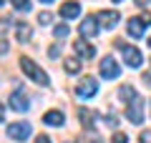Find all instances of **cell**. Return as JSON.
Segmentation results:
<instances>
[{"instance_id":"obj_1","label":"cell","mask_w":151,"mask_h":143,"mask_svg":"<svg viewBox=\"0 0 151 143\" xmlns=\"http://www.w3.org/2000/svg\"><path fill=\"white\" fill-rule=\"evenodd\" d=\"M20 68H23V73H25L28 78H33L35 83H40V85H48V83H50V80H48V75H45V70L40 68V65H38L35 60L25 58V55L20 58Z\"/></svg>"},{"instance_id":"obj_2","label":"cell","mask_w":151,"mask_h":143,"mask_svg":"<svg viewBox=\"0 0 151 143\" xmlns=\"http://www.w3.org/2000/svg\"><path fill=\"white\" fill-rule=\"evenodd\" d=\"M126 118H129L134 126H141V123H144V98H141V95H136V98H131V101L126 103Z\"/></svg>"},{"instance_id":"obj_3","label":"cell","mask_w":151,"mask_h":143,"mask_svg":"<svg viewBox=\"0 0 151 143\" xmlns=\"http://www.w3.org/2000/svg\"><path fill=\"white\" fill-rule=\"evenodd\" d=\"M116 45L121 48V53H124V60H126V65L129 68H141V63H144V55H141V50L139 48H134V45H126V43H116Z\"/></svg>"},{"instance_id":"obj_4","label":"cell","mask_w":151,"mask_h":143,"mask_svg":"<svg viewBox=\"0 0 151 143\" xmlns=\"http://www.w3.org/2000/svg\"><path fill=\"white\" fill-rule=\"evenodd\" d=\"M30 133H33V128H30L28 121H18V123H10L8 126V138L10 141H25Z\"/></svg>"},{"instance_id":"obj_5","label":"cell","mask_w":151,"mask_h":143,"mask_svg":"<svg viewBox=\"0 0 151 143\" xmlns=\"http://www.w3.org/2000/svg\"><path fill=\"white\" fill-rule=\"evenodd\" d=\"M96 93H98V80L96 78L78 80V85H76V95H78V98H93Z\"/></svg>"},{"instance_id":"obj_6","label":"cell","mask_w":151,"mask_h":143,"mask_svg":"<svg viewBox=\"0 0 151 143\" xmlns=\"http://www.w3.org/2000/svg\"><path fill=\"white\" fill-rule=\"evenodd\" d=\"M101 75L106 80H111V78H119L121 75V68H119V63L111 58V55H106V58L101 60Z\"/></svg>"},{"instance_id":"obj_7","label":"cell","mask_w":151,"mask_h":143,"mask_svg":"<svg viewBox=\"0 0 151 143\" xmlns=\"http://www.w3.org/2000/svg\"><path fill=\"white\" fill-rule=\"evenodd\" d=\"M10 108H13V111H18V113H25L28 108H30V103H28L25 90H23V88H18L15 93L10 95Z\"/></svg>"},{"instance_id":"obj_8","label":"cell","mask_w":151,"mask_h":143,"mask_svg":"<svg viewBox=\"0 0 151 143\" xmlns=\"http://www.w3.org/2000/svg\"><path fill=\"white\" fill-rule=\"evenodd\" d=\"M96 20L101 23L103 28H108V30H111V28H116V25H119L121 15H119V13H116V10H101V13H98V15H96Z\"/></svg>"},{"instance_id":"obj_9","label":"cell","mask_w":151,"mask_h":143,"mask_svg":"<svg viewBox=\"0 0 151 143\" xmlns=\"http://www.w3.org/2000/svg\"><path fill=\"white\" fill-rule=\"evenodd\" d=\"M73 50H76V55L83 58V60H91L93 55H96V48H93L91 43H86V38H83V40H76L73 43Z\"/></svg>"},{"instance_id":"obj_10","label":"cell","mask_w":151,"mask_h":143,"mask_svg":"<svg viewBox=\"0 0 151 143\" xmlns=\"http://www.w3.org/2000/svg\"><path fill=\"white\" fill-rule=\"evenodd\" d=\"M96 33H98V20H96V18L88 15L86 20H81V35L86 38V40H88V38H96Z\"/></svg>"},{"instance_id":"obj_11","label":"cell","mask_w":151,"mask_h":143,"mask_svg":"<svg viewBox=\"0 0 151 143\" xmlns=\"http://www.w3.org/2000/svg\"><path fill=\"white\" fill-rule=\"evenodd\" d=\"M78 13H81V5H78L76 0H68V3H63V5H60V15H63L65 20L78 18Z\"/></svg>"},{"instance_id":"obj_12","label":"cell","mask_w":151,"mask_h":143,"mask_svg":"<svg viewBox=\"0 0 151 143\" xmlns=\"http://www.w3.org/2000/svg\"><path fill=\"white\" fill-rule=\"evenodd\" d=\"M15 35H18V43H30L33 30H30V25H28L25 20H18L15 23Z\"/></svg>"},{"instance_id":"obj_13","label":"cell","mask_w":151,"mask_h":143,"mask_svg":"<svg viewBox=\"0 0 151 143\" xmlns=\"http://www.w3.org/2000/svg\"><path fill=\"white\" fill-rule=\"evenodd\" d=\"M144 20H141V18H131L129 20V25H126V30H129V35L131 38H141L144 35Z\"/></svg>"},{"instance_id":"obj_14","label":"cell","mask_w":151,"mask_h":143,"mask_svg":"<svg viewBox=\"0 0 151 143\" xmlns=\"http://www.w3.org/2000/svg\"><path fill=\"white\" fill-rule=\"evenodd\" d=\"M43 123H45V126H55V128L63 126V113H60V111H48L43 116Z\"/></svg>"},{"instance_id":"obj_15","label":"cell","mask_w":151,"mask_h":143,"mask_svg":"<svg viewBox=\"0 0 151 143\" xmlns=\"http://www.w3.org/2000/svg\"><path fill=\"white\" fill-rule=\"evenodd\" d=\"M78 118H81V123L86 128H93V123H96V113L88 111V108H81V111H78Z\"/></svg>"},{"instance_id":"obj_16","label":"cell","mask_w":151,"mask_h":143,"mask_svg":"<svg viewBox=\"0 0 151 143\" xmlns=\"http://www.w3.org/2000/svg\"><path fill=\"white\" fill-rule=\"evenodd\" d=\"M119 98H121V101H124V103H129L131 98H136V90L131 88L129 83H126V85H121V88H119Z\"/></svg>"},{"instance_id":"obj_17","label":"cell","mask_w":151,"mask_h":143,"mask_svg":"<svg viewBox=\"0 0 151 143\" xmlns=\"http://www.w3.org/2000/svg\"><path fill=\"white\" fill-rule=\"evenodd\" d=\"M63 68H65V73H78V70H81V60H65L63 63Z\"/></svg>"},{"instance_id":"obj_18","label":"cell","mask_w":151,"mask_h":143,"mask_svg":"<svg viewBox=\"0 0 151 143\" xmlns=\"http://www.w3.org/2000/svg\"><path fill=\"white\" fill-rule=\"evenodd\" d=\"M13 8H15V10H28L30 3H28V0H13Z\"/></svg>"},{"instance_id":"obj_19","label":"cell","mask_w":151,"mask_h":143,"mask_svg":"<svg viewBox=\"0 0 151 143\" xmlns=\"http://www.w3.org/2000/svg\"><path fill=\"white\" fill-rule=\"evenodd\" d=\"M55 38H65V35H68V25H55Z\"/></svg>"},{"instance_id":"obj_20","label":"cell","mask_w":151,"mask_h":143,"mask_svg":"<svg viewBox=\"0 0 151 143\" xmlns=\"http://www.w3.org/2000/svg\"><path fill=\"white\" fill-rule=\"evenodd\" d=\"M38 20H40V25H48V23L53 20V15H50V13H40V15H38Z\"/></svg>"},{"instance_id":"obj_21","label":"cell","mask_w":151,"mask_h":143,"mask_svg":"<svg viewBox=\"0 0 151 143\" xmlns=\"http://www.w3.org/2000/svg\"><path fill=\"white\" fill-rule=\"evenodd\" d=\"M10 30V20L8 18H0V33H8Z\"/></svg>"},{"instance_id":"obj_22","label":"cell","mask_w":151,"mask_h":143,"mask_svg":"<svg viewBox=\"0 0 151 143\" xmlns=\"http://www.w3.org/2000/svg\"><path fill=\"white\" fill-rule=\"evenodd\" d=\"M129 138H126V133H116V136L111 138V143H126Z\"/></svg>"},{"instance_id":"obj_23","label":"cell","mask_w":151,"mask_h":143,"mask_svg":"<svg viewBox=\"0 0 151 143\" xmlns=\"http://www.w3.org/2000/svg\"><path fill=\"white\" fill-rule=\"evenodd\" d=\"M139 141H141V143H151V131H141Z\"/></svg>"},{"instance_id":"obj_24","label":"cell","mask_w":151,"mask_h":143,"mask_svg":"<svg viewBox=\"0 0 151 143\" xmlns=\"http://www.w3.org/2000/svg\"><path fill=\"white\" fill-rule=\"evenodd\" d=\"M106 123H108L111 128H116V126H119V121H116V116H113V113H111V116H106Z\"/></svg>"},{"instance_id":"obj_25","label":"cell","mask_w":151,"mask_h":143,"mask_svg":"<svg viewBox=\"0 0 151 143\" xmlns=\"http://www.w3.org/2000/svg\"><path fill=\"white\" fill-rule=\"evenodd\" d=\"M141 20H144V25H151V13H144V15H141Z\"/></svg>"},{"instance_id":"obj_26","label":"cell","mask_w":151,"mask_h":143,"mask_svg":"<svg viewBox=\"0 0 151 143\" xmlns=\"http://www.w3.org/2000/svg\"><path fill=\"white\" fill-rule=\"evenodd\" d=\"M58 53H60V45H53V48H50V58H55Z\"/></svg>"},{"instance_id":"obj_27","label":"cell","mask_w":151,"mask_h":143,"mask_svg":"<svg viewBox=\"0 0 151 143\" xmlns=\"http://www.w3.org/2000/svg\"><path fill=\"white\" fill-rule=\"evenodd\" d=\"M35 143H50V138H48V136H38Z\"/></svg>"},{"instance_id":"obj_28","label":"cell","mask_w":151,"mask_h":143,"mask_svg":"<svg viewBox=\"0 0 151 143\" xmlns=\"http://www.w3.org/2000/svg\"><path fill=\"white\" fill-rule=\"evenodd\" d=\"M144 83L151 85V70H146V73H144Z\"/></svg>"},{"instance_id":"obj_29","label":"cell","mask_w":151,"mask_h":143,"mask_svg":"<svg viewBox=\"0 0 151 143\" xmlns=\"http://www.w3.org/2000/svg\"><path fill=\"white\" fill-rule=\"evenodd\" d=\"M134 3H136V5H139V8H146V5H149V3H151V0H134Z\"/></svg>"},{"instance_id":"obj_30","label":"cell","mask_w":151,"mask_h":143,"mask_svg":"<svg viewBox=\"0 0 151 143\" xmlns=\"http://www.w3.org/2000/svg\"><path fill=\"white\" fill-rule=\"evenodd\" d=\"M3 118H5V108L0 106V121H3Z\"/></svg>"},{"instance_id":"obj_31","label":"cell","mask_w":151,"mask_h":143,"mask_svg":"<svg viewBox=\"0 0 151 143\" xmlns=\"http://www.w3.org/2000/svg\"><path fill=\"white\" fill-rule=\"evenodd\" d=\"M40 3H53V0H40Z\"/></svg>"},{"instance_id":"obj_32","label":"cell","mask_w":151,"mask_h":143,"mask_svg":"<svg viewBox=\"0 0 151 143\" xmlns=\"http://www.w3.org/2000/svg\"><path fill=\"white\" fill-rule=\"evenodd\" d=\"M149 48H151V38H149Z\"/></svg>"},{"instance_id":"obj_33","label":"cell","mask_w":151,"mask_h":143,"mask_svg":"<svg viewBox=\"0 0 151 143\" xmlns=\"http://www.w3.org/2000/svg\"><path fill=\"white\" fill-rule=\"evenodd\" d=\"M3 3H5V0H0V5H3Z\"/></svg>"},{"instance_id":"obj_34","label":"cell","mask_w":151,"mask_h":143,"mask_svg":"<svg viewBox=\"0 0 151 143\" xmlns=\"http://www.w3.org/2000/svg\"><path fill=\"white\" fill-rule=\"evenodd\" d=\"M113 3H121V0H113Z\"/></svg>"}]
</instances>
